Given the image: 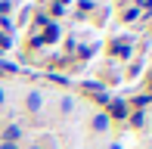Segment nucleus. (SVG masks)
<instances>
[{"label": "nucleus", "mask_w": 152, "mask_h": 149, "mask_svg": "<svg viewBox=\"0 0 152 149\" xmlns=\"http://www.w3.org/2000/svg\"><path fill=\"white\" fill-rule=\"evenodd\" d=\"M25 106H28V112H40V106H44V96H40L37 90L28 93V99H25Z\"/></svg>", "instance_id": "nucleus-1"}, {"label": "nucleus", "mask_w": 152, "mask_h": 149, "mask_svg": "<svg viewBox=\"0 0 152 149\" xmlns=\"http://www.w3.org/2000/svg\"><path fill=\"white\" fill-rule=\"evenodd\" d=\"M19 137H22V131H19V124H10V127L3 131V143H16Z\"/></svg>", "instance_id": "nucleus-2"}, {"label": "nucleus", "mask_w": 152, "mask_h": 149, "mask_svg": "<svg viewBox=\"0 0 152 149\" xmlns=\"http://www.w3.org/2000/svg\"><path fill=\"white\" fill-rule=\"evenodd\" d=\"M59 37H62V31L56 28V25H47V34H44V37H40V40H50V44H56V40H59Z\"/></svg>", "instance_id": "nucleus-3"}, {"label": "nucleus", "mask_w": 152, "mask_h": 149, "mask_svg": "<svg viewBox=\"0 0 152 149\" xmlns=\"http://www.w3.org/2000/svg\"><path fill=\"white\" fill-rule=\"evenodd\" d=\"M106 127H109V115H106V112H99V115L93 118V131H106Z\"/></svg>", "instance_id": "nucleus-4"}, {"label": "nucleus", "mask_w": 152, "mask_h": 149, "mask_svg": "<svg viewBox=\"0 0 152 149\" xmlns=\"http://www.w3.org/2000/svg\"><path fill=\"white\" fill-rule=\"evenodd\" d=\"M109 109H112V115H115V118H124V115H127V106H124V103H112Z\"/></svg>", "instance_id": "nucleus-5"}, {"label": "nucleus", "mask_w": 152, "mask_h": 149, "mask_svg": "<svg viewBox=\"0 0 152 149\" xmlns=\"http://www.w3.org/2000/svg\"><path fill=\"white\" fill-rule=\"evenodd\" d=\"M59 109H62V112L68 115V112L75 109V99H72V96H65V99H62V103H59Z\"/></svg>", "instance_id": "nucleus-6"}, {"label": "nucleus", "mask_w": 152, "mask_h": 149, "mask_svg": "<svg viewBox=\"0 0 152 149\" xmlns=\"http://www.w3.org/2000/svg\"><path fill=\"white\" fill-rule=\"evenodd\" d=\"M137 16H140V9H137V6H130V9L124 12V19H127V22H130V19H137Z\"/></svg>", "instance_id": "nucleus-7"}, {"label": "nucleus", "mask_w": 152, "mask_h": 149, "mask_svg": "<svg viewBox=\"0 0 152 149\" xmlns=\"http://www.w3.org/2000/svg\"><path fill=\"white\" fill-rule=\"evenodd\" d=\"M6 12H10V3H0V19H3Z\"/></svg>", "instance_id": "nucleus-8"}, {"label": "nucleus", "mask_w": 152, "mask_h": 149, "mask_svg": "<svg viewBox=\"0 0 152 149\" xmlns=\"http://www.w3.org/2000/svg\"><path fill=\"white\" fill-rule=\"evenodd\" d=\"M0 149H16V143H0Z\"/></svg>", "instance_id": "nucleus-9"}, {"label": "nucleus", "mask_w": 152, "mask_h": 149, "mask_svg": "<svg viewBox=\"0 0 152 149\" xmlns=\"http://www.w3.org/2000/svg\"><path fill=\"white\" fill-rule=\"evenodd\" d=\"M149 90H152V74H149Z\"/></svg>", "instance_id": "nucleus-10"}, {"label": "nucleus", "mask_w": 152, "mask_h": 149, "mask_svg": "<svg viewBox=\"0 0 152 149\" xmlns=\"http://www.w3.org/2000/svg\"><path fill=\"white\" fill-rule=\"evenodd\" d=\"M28 149H44V146H28Z\"/></svg>", "instance_id": "nucleus-11"}, {"label": "nucleus", "mask_w": 152, "mask_h": 149, "mask_svg": "<svg viewBox=\"0 0 152 149\" xmlns=\"http://www.w3.org/2000/svg\"><path fill=\"white\" fill-rule=\"evenodd\" d=\"M0 103H3V90H0Z\"/></svg>", "instance_id": "nucleus-12"}, {"label": "nucleus", "mask_w": 152, "mask_h": 149, "mask_svg": "<svg viewBox=\"0 0 152 149\" xmlns=\"http://www.w3.org/2000/svg\"><path fill=\"white\" fill-rule=\"evenodd\" d=\"M112 149H121V146H112Z\"/></svg>", "instance_id": "nucleus-13"}]
</instances>
